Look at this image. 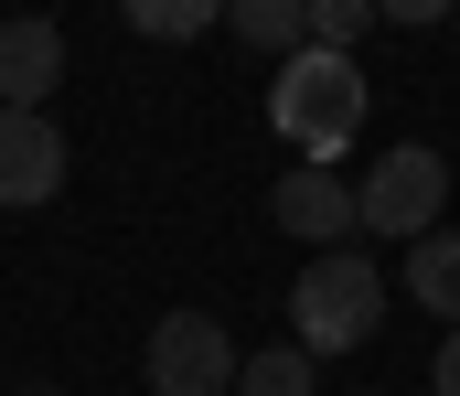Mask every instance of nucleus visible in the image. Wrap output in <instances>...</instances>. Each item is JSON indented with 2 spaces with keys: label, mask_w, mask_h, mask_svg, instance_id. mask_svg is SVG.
<instances>
[{
  "label": "nucleus",
  "mask_w": 460,
  "mask_h": 396,
  "mask_svg": "<svg viewBox=\"0 0 460 396\" xmlns=\"http://www.w3.org/2000/svg\"><path fill=\"white\" fill-rule=\"evenodd\" d=\"M118 22H128L139 43H204V32H215L226 11H215V0H128Z\"/></svg>",
  "instance_id": "9b49d317"
},
{
  "label": "nucleus",
  "mask_w": 460,
  "mask_h": 396,
  "mask_svg": "<svg viewBox=\"0 0 460 396\" xmlns=\"http://www.w3.org/2000/svg\"><path fill=\"white\" fill-rule=\"evenodd\" d=\"M139 375L150 396H235V332L215 311H161L139 343Z\"/></svg>",
  "instance_id": "20e7f679"
},
{
  "label": "nucleus",
  "mask_w": 460,
  "mask_h": 396,
  "mask_svg": "<svg viewBox=\"0 0 460 396\" xmlns=\"http://www.w3.org/2000/svg\"><path fill=\"white\" fill-rule=\"evenodd\" d=\"M268 129L289 139L311 172H332L353 139H364V65H353V54H311V43H300V54L268 75Z\"/></svg>",
  "instance_id": "f257e3e1"
},
{
  "label": "nucleus",
  "mask_w": 460,
  "mask_h": 396,
  "mask_svg": "<svg viewBox=\"0 0 460 396\" xmlns=\"http://www.w3.org/2000/svg\"><path fill=\"white\" fill-rule=\"evenodd\" d=\"M439 204H450V161H439L429 139H396V150H375V172L353 182V236L418 247V236H439Z\"/></svg>",
  "instance_id": "7ed1b4c3"
},
{
  "label": "nucleus",
  "mask_w": 460,
  "mask_h": 396,
  "mask_svg": "<svg viewBox=\"0 0 460 396\" xmlns=\"http://www.w3.org/2000/svg\"><path fill=\"white\" fill-rule=\"evenodd\" d=\"M268 215H279V236H300V247H353V182L343 172H279V193H268Z\"/></svg>",
  "instance_id": "423d86ee"
},
{
  "label": "nucleus",
  "mask_w": 460,
  "mask_h": 396,
  "mask_svg": "<svg viewBox=\"0 0 460 396\" xmlns=\"http://www.w3.org/2000/svg\"><path fill=\"white\" fill-rule=\"evenodd\" d=\"M375 32V0H311V54H353Z\"/></svg>",
  "instance_id": "f8f14e48"
},
{
  "label": "nucleus",
  "mask_w": 460,
  "mask_h": 396,
  "mask_svg": "<svg viewBox=\"0 0 460 396\" xmlns=\"http://www.w3.org/2000/svg\"><path fill=\"white\" fill-rule=\"evenodd\" d=\"M429 396H460V332L439 343V354H429Z\"/></svg>",
  "instance_id": "ddd939ff"
},
{
  "label": "nucleus",
  "mask_w": 460,
  "mask_h": 396,
  "mask_svg": "<svg viewBox=\"0 0 460 396\" xmlns=\"http://www.w3.org/2000/svg\"><path fill=\"white\" fill-rule=\"evenodd\" d=\"M407 300H429V311H439V321L460 332V236H450V225L407 247Z\"/></svg>",
  "instance_id": "6e6552de"
},
{
  "label": "nucleus",
  "mask_w": 460,
  "mask_h": 396,
  "mask_svg": "<svg viewBox=\"0 0 460 396\" xmlns=\"http://www.w3.org/2000/svg\"><path fill=\"white\" fill-rule=\"evenodd\" d=\"M289 332H300L311 365H322V354H364V343L385 332V278H375V258H353V247L311 258L289 278Z\"/></svg>",
  "instance_id": "f03ea898"
},
{
  "label": "nucleus",
  "mask_w": 460,
  "mask_h": 396,
  "mask_svg": "<svg viewBox=\"0 0 460 396\" xmlns=\"http://www.w3.org/2000/svg\"><path fill=\"white\" fill-rule=\"evenodd\" d=\"M322 386V365L300 354V343H257V354H235V396H311Z\"/></svg>",
  "instance_id": "9d476101"
},
{
  "label": "nucleus",
  "mask_w": 460,
  "mask_h": 396,
  "mask_svg": "<svg viewBox=\"0 0 460 396\" xmlns=\"http://www.w3.org/2000/svg\"><path fill=\"white\" fill-rule=\"evenodd\" d=\"M11 396H65V386H54V375H32V386H11Z\"/></svg>",
  "instance_id": "4468645a"
},
{
  "label": "nucleus",
  "mask_w": 460,
  "mask_h": 396,
  "mask_svg": "<svg viewBox=\"0 0 460 396\" xmlns=\"http://www.w3.org/2000/svg\"><path fill=\"white\" fill-rule=\"evenodd\" d=\"M54 86H65V22H43V11L0 22V108H43Z\"/></svg>",
  "instance_id": "0eeeda50"
},
{
  "label": "nucleus",
  "mask_w": 460,
  "mask_h": 396,
  "mask_svg": "<svg viewBox=\"0 0 460 396\" xmlns=\"http://www.w3.org/2000/svg\"><path fill=\"white\" fill-rule=\"evenodd\" d=\"M65 172H75V150H65V129H54L43 108H0V204H11V215L54 204Z\"/></svg>",
  "instance_id": "39448f33"
},
{
  "label": "nucleus",
  "mask_w": 460,
  "mask_h": 396,
  "mask_svg": "<svg viewBox=\"0 0 460 396\" xmlns=\"http://www.w3.org/2000/svg\"><path fill=\"white\" fill-rule=\"evenodd\" d=\"M226 32H235V43H257V54H279V65H289V54L311 43V0H235V11H226Z\"/></svg>",
  "instance_id": "1a4fd4ad"
}]
</instances>
